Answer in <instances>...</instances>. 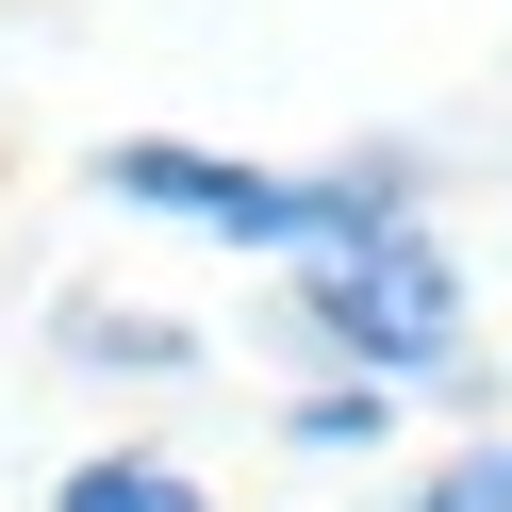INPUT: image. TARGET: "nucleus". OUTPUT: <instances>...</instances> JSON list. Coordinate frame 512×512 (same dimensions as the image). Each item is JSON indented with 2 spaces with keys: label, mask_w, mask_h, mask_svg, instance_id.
<instances>
[{
  "label": "nucleus",
  "mask_w": 512,
  "mask_h": 512,
  "mask_svg": "<svg viewBox=\"0 0 512 512\" xmlns=\"http://www.w3.org/2000/svg\"><path fill=\"white\" fill-rule=\"evenodd\" d=\"M116 199L215 215V232H265V248H314V265H347V248L397 232V182L380 166H347V182H248V166H199V149H116Z\"/></svg>",
  "instance_id": "f257e3e1"
},
{
  "label": "nucleus",
  "mask_w": 512,
  "mask_h": 512,
  "mask_svg": "<svg viewBox=\"0 0 512 512\" xmlns=\"http://www.w3.org/2000/svg\"><path fill=\"white\" fill-rule=\"evenodd\" d=\"M314 314H331L347 347H380V364H446V347H463L446 265H430L413 232H380V248H347V265H314Z\"/></svg>",
  "instance_id": "f03ea898"
},
{
  "label": "nucleus",
  "mask_w": 512,
  "mask_h": 512,
  "mask_svg": "<svg viewBox=\"0 0 512 512\" xmlns=\"http://www.w3.org/2000/svg\"><path fill=\"white\" fill-rule=\"evenodd\" d=\"M67 512H199V496H182L166 463H83V479H67Z\"/></svg>",
  "instance_id": "7ed1b4c3"
},
{
  "label": "nucleus",
  "mask_w": 512,
  "mask_h": 512,
  "mask_svg": "<svg viewBox=\"0 0 512 512\" xmlns=\"http://www.w3.org/2000/svg\"><path fill=\"white\" fill-rule=\"evenodd\" d=\"M413 512H512V446H479V463H446Z\"/></svg>",
  "instance_id": "20e7f679"
}]
</instances>
